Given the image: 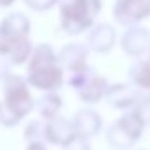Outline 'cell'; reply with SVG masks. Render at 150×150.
I'll return each instance as SVG.
<instances>
[{
    "label": "cell",
    "instance_id": "15",
    "mask_svg": "<svg viewBox=\"0 0 150 150\" xmlns=\"http://www.w3.org/2000/svg\"><path fill=\"white\" fill-rule=\"evenodd\" d=\"M108 88H110V83L104 76L101 74H96V76L81 88L78 90V97L80 101H83L85 104H97L101 103L103 99H106V94H108Z\"/></svg>",
    "mask_w": 150,
    "mask_h": 150
},
{
    "label": "cell",
    "instance_id": "2",
    "mask_svg": "<svg viewBox=\"0 0 150 150\" xmlns=\"http://www.w3.org/2000/svg\"><path fill=\"white\" fill-rule=\"evenodd\" d=\"M101 11V0H71L60 6V27L64 32L76 35L94 25Z\"/></svg>",
    "mask_w": 150,
    "mask_h": 150
},
{
    "label": "cell",
    "instance_id": "18",
    "mask_svg": "<svg viewBox=\"0 0 150 150\" xmlns=\"http://www.w3.org/2000/svg\"><path fill=\"white\" fill-rule=\"evenodd\" d=\"M96 71L88 65V67H85V69H81V71H76V72H67V76H65V81L69 83V87L71 88H74V90H81L94 76H96Z\"/></svg>",
    "mask_w": 150,
    "mask_h": 150
},
{
    "label": "cell",
    "instance_id": "4",
    "mask_svg": "<svg viewBox=\"0 0 150 150\" xmlns=\"http://www.w3.org/2000/svg\"><path fill=\"white\" fill-rule=\"evenodd\" d=\"M2 103L21 120L35 110V99L30 94V85L27 78H21L18 74H11L2 80Z\"/></svg>",
    "mask_w": 150,
    "mask_h": 150
},
{
    "label": "cell",
    "instance_id": "5",
    "mask_svg": "<svg viewBox=\"0 0 150 150\" xmlns=\"http://www.w3.org/2000/svg\"><path fill=\"white\" fill-rule=\"evenodd\" d=\"M34 53L30 39L16 41V42H6L0 41V80H6L13 74V69L16 65L25 64L30 60Z\"/></svg>",
    "mask_w": 150,
    "mask_h": 150
},
{
    "label": "cell",
    "instance_id": "7",
    "mask_svg": "<svg viewBox=\"0 0 150 150\" xmlns=\"http://www.w3.org/2000/svg\"><path fill=\"white\" fill-rule=\"evenodd\" d=\"M150 14L148 0H117L113 7V16L120 25H132L145 20Z\"/></svg>",
    "mask_w": 150,
    "mask_h": 150
},
{
    "label": "cell",
    "instance_id": "20",
    "mask_svg": "<svg viewBox=\"0 0 150 150\" xmlns=\"http://www.w3.org/2000/svg\"><path fill=\"white\" fill-rule=\"evenodd\" d=\"M134 111L139 115V118L150 125V94H143L141 99L138 101V104L134 106Z\"/></svg>",
    "mask_w": 150,
    "mask_h": 150
},
{
    "label": "cell",
    "instance_id": "3",
    "mask_svg": "<svg viewBox=\"0 0 150 150\" xmlns=\"http://www.w3.org/2000/svg\"><path fill=\"white\" fill-rule=\"evenodd\" d=\"M146 124L139 118V115L131 110L118 117L106 129V141L111 150H129L132 148L143 136Z\"/></svg>",
    "mask_w": 150,
    "mask_h": 150
},
{
    "label": "cell",
    "instance_id": "24",
    "mask_svg": "<svg viewBox=\"0 0 150 150\" xmlns=\"http://www.w3.org/2000/svg\"><path fill=\"white\" fill-rule=\"evenodd\" d=\"M16 2V0H0V7H9Z\"/></svg>",
    "mask_w": 150,
    "mask_h": 150
},
{
    "label": "cell",
    "instance_id": "25",
    "mask_svg": "<svg viewBox=\"0 0 150 150\" xmlns=\"http://www.w3.org/2000/svg\"><path fill=\"white\" fill-rule=\"evenodd\" d=\"M148 60H150V50H148Z\"/></svg>",
    "mask_w": 150,
    "mask_h": 150
},
{
    "label": "cell",
    "instance_id": "21",
    "mask_svg": "<svg viewBox=\"0 0 150 150\" xmlns=\"http://www.w3.org/2000/svg\"><path fill=\"white\" fill-rule=\"evenodd\" d=\"M62 150H92V143L88 138H83V136H76L69 145H65Z\"/></svg>",
    "mask_w": 150,
    "mask_h": 150
},
{
    "label": "cell",
    "instance_id": "1",
    "mask_svg": "<svg viewBox=\"0 0 150 150\" xmlns=\"http://www.w3.org/2000/svg\"><path fill=\"white\" fill-rule=\"evenodd\" d=\"M27 81L32 88L44 92H57L65 81V69L58 60V53L42 42L34 48L27 67Z\"/></svg>",
    "mask_w": 150,
    "mask_h": 150
},
{
    "label": "cell",
    "instance_id": "11",
    "mask_svg": "<svg viewBox=\"0 0 150 150\" xmlns=\"http://www.w3.org/2000/svg\"><path fill=\"white\" fill-rule=\"evenodd\" d=\"M87 58H88V48L80 42L65 44L58 51V60H60L62 67L65 69V72H76V71L88 67Z\"/></svg>",
    "mask_w": 150,
    "mask_h": 150
},
{
    "label": "cell",
    "instance_id": "13",
    "mask_svg": "<svg viewBox=\"0 0 150 150\" xmlns=\"http://www.w3.org/2000/svg\"><path fill=\"white\" fill-rule=\"evenodd\" d=\"M122 50L131 57H139L150 50V32L139 25L131 27L120 39Z\"/></svg>",
    "mask_w": 150,
    "mask_h": 150
},
{
    "label": "cell",
    "instance_id": "12",
    "mask_svg": "<svg viewBox=\"0 0 150 150\" xmlns=\"http://www.w3.org/2000/svg\"><path fill=\"white\" fill-rule=\"evenodd\" d=\"M117 41V32L108 23H99L90 28L87 35V48L96 53H108Z\"/></svg>",
    "mask_w": 150,
    "mask_h": 150
},
{
    "label": "cell",
    "instance_id": "22",
    "mask_svg": "<svg viewBox=\"0 0 150 150\" xmlns=\"http://www.w3.org/2000/svg\"><path fill=\"white\" fill-rule=\"evenodd\" d=\"M23 2L30 7V9H34V11H48V9H51L55 4H57V0H23Z\"/></svg>",
    "mask_w": 150,
    "mask_h": 150
},
{
    "label": "cell",
    "instance_id": "26",
    "mask_svg": "<svg viewBox=\"0 0 150 150\" xmlns=\"http://www.w3.org/2000/svg\"><path fill=\"white\" fill-rule=\"evenodd\" d=\"M148 2H150V0H148Z\"/></svg>",
    "mask_w": 150,
    "mask_h": 150
},
{
    "label": "cell",
    "instance_id": "17",
    "mask_svg": "<svg viewBox=\"0 0 150 150\" xmlns=\"http://www.w3.org/2000/svg\"><path fill=\"white\" fill-rule=\"evenodd\" d=\"M44 136H46V120L37 117L25 125L23 138L27 143H44Z\"/></svg>",
    "mask_w": 150,
    "mask_h": 150
},
{
    "label": "cell",
    "instance_id": "9",
    "mask_svg": "<svg viewBox=\"0 0 150 150\" xmlns=\"http://www.w3.org/2000/svg\"><path fill=\"white\" fill-rule=\"evenodd\" d=\"M30 20L23 13H11L0 23V41L16 42L28 39Z\"/></svg>",
    "mask_w": 150,
    "mask_h": 150
},
{
    "label": "cell",
    "instance_id": "6",
    "mask_svg": "<svg viewBox=\"0 0 150 150\" xmlns=\"http://www.w3.org/2000/svg\"><path fill=\"white\" fill-rule=\"evenodd\" d=\"M141 96H143V92L138 87H134L132 83H113V85H110L104 101L111 108L131 111V110H134V106L138 104Z\"/></svg>",
    "mask_w": 150,
    "mask_h": 150
},
{
    "label": "cell",
    "instance_id": "14",
    "mask_svg": "<svg viewBox=\"0 0 150 150\" xmlns=\"http://www.w3.org/2000/svg\"><path fill=\"white\" fill-rule=\"evenodd\" d=\"M64 106V99L58 96V92H44L35 99V113L39 118L50 122L60 117V110Z\"/></svg>",
    "mask_w": 150,
    "mask_h": 150
},
{
    "label": "cell",
    "instance_id": "23",
    "mask_svg": "<svg viewBox=\"0 0 150 150\" xmlns=\"http://www.w3.org/2000/svg\"><path fill=\"white\" fill-rule=\"evenodd\" d=\"M25 150H48L46 143H27Z\"/></svg>",
    "mask_w": 150,
    "mask_h": 150
},
{
    "label": "cell",
    "instance_id": "19",
    "mask_svg": "<svg viewBox=\"0 0 150 150\" xmlns=\"http://www.w3.org/2000/svg\"><path fill=\"white\" fill-rule=\"evenodd\" d=\"M20 122H21V118L0 101V125H2V127H14Z\"/></svg>",
    "mask_w": 150,
    "mask_h": 150
},
{
    "label": "cell",
    "instance_id": "8",
    "mask_svg": "<svg viewBox=\"0 0 150 150\" xmlns=\"http://www.w3.org/2000/svg\"><path fill=\"white\" fill-rule=\"evenodd\" d=\"M76 136H78V132H76V129H74V124H72L71 118L58 117L55 120L46 122V136H44V143L46 145H53V146L64 148Z\"/></svg>",
    "mask_w": 150,
    "mask_h": 150
},
{
    "label": "cell",
    "instance_id": "10",
    "mask_svg": "<svg viewBox=\"0 0 150 150\" xmlns=\"http://www.w3.org/2000/svg\"><path fill=\"white\" fill-rule=\"evenodd\" d=\"M71 120L74 124V129H76L78 136H83V138H88V139H92L94 136H97L103 131V118L92 108L78 110L72 115Z\"/></svg>",
    "mask_w": 150,
    "mask_h": 150
},
{
    "label": "cell",
    "instance_id": "16",
    "mask_svg": "<svg viewBox=\"0 0 150 150\" xmlns=\"http://www.w3.org/2000/svg\"><path fill=\"white\" fill-rule=\"evenodd\" d=\"M129 80L141 92H150V60L138 58L129 67Z\"/></svg>",
    "mask_w": 150,
    "mask_h": 150
}]
</instances>
